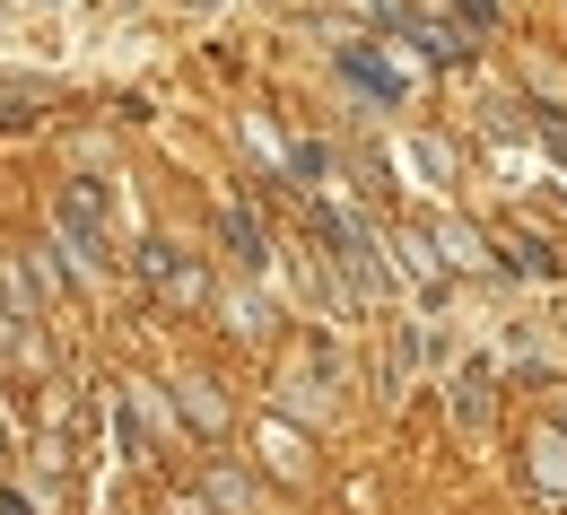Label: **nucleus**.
<instances>
[{
  "mask_svg": "<svg viewBox=\"0 0 567 515\" xmlns=\"http://www.w3.org/2000/svg\"><path fill=\"white\" fill-rule=\"evenodd\" d=\"M62 227H71V245L87 254V262L105 254V227H96V210H87V193H71V202H62Z\"/></svg>",
  "mask_w": 567,
  "mask_h": 515,
  "instance_id": "1",
  "label": "nucleus"
},
{
  "mask_svg": "<svg viewBox=\"0 0 567 515\" xmlns=\"http://www.w3.org/2000/svg\"><path fill=\"white\" fill-rule=\"evenodd\" d=\"M227 245H236V262H262V227L245 219V210H227Z\"/></svg>",
  "mask_w": 567,
  "mask_h": 515,
  "instance_id": "2",
  "label": "nucleus"
},
{
  "mask_svg": "<svg viewBox=\"0 0 567 515\" xmlns=\"http://www.w3.org/2000/svg\"><path fill=\"white\" fill-rule=\"evenodd\" d=\"M350 79H367V87H375V96H393V87H402V79L384 71V62H367V53H350Z\"/></svg>",
  "mask_w": 567,
  "mask_h": 515,
  "instance_id": "3",
  "label": "nucleus"
},
{
  "mask_svg": "<svg viewBox=\"0 0 567 515\" xmlns=\"http://www.w3.org/2000/svg\"><path fill=\"white\" fill-rule=\"evenodd\" d=\"M0 515H27V498H9V490H0Z\"/></svg>",
  "mask_w": 567,
  "mask_h": 515,
  "instance_id": "4",
  "label": "nucleus"
}]
</instances>
